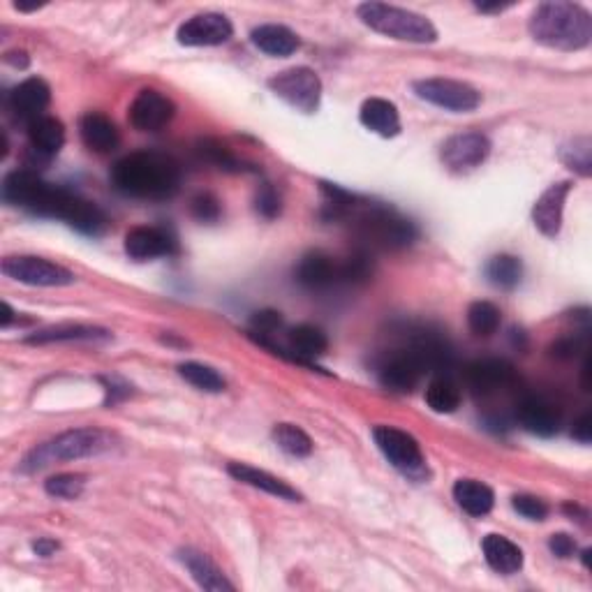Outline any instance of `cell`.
I'll list each match as a JSON object with an SVG mask.
<instances>
[{"instance_id": "6da1fadb", "label": "cell", "mask_w": 592, "mask_h": 592, "mask_svg": "<svg viewBox=\"0 0 592 592\" xmlns=\"http://www.w3.org/2000/svg\"><path fill=\"white\" fill-rule=\"evenodd\" d=\"M111 183L128 197L167 199L179 190L181 169L165 153L139 151L116 162L111 169Z\"/></svg>"}, {"instance_id": "7a4b0ae2", "label": "cell", "mask_w": 592, "mask_h": 592, "mask_svg": "<svg viewBox=\"0 0 592 592\" xmlns=\"http://www.w3.org/2000/svg\"><path fill=\"white\" fill-rule=\"evenodd\" d=\"M528 31L549 49L579 51L586 49L592 40V17L586 7L567 0H553L532 12Z\"/></svg>"}, {"instance_id": "3957f363", "label": "cell", "mask_w": 592, "mask_h": 592, "mask_svg": "<svg viewBox=\"0 0 592 592\" xmlns=\"http://www.w3.org/2000/svg\"><path fill=\"white\" fill-rule=\"evenodd\" d=\"M111 447H114V435L102 431V428H74V431H65L51 442H44L33 449L21 468L24 472H35L61 461H77V458L105 454Z\"/></svg>"}, {"instance_id": "277c9868", "label": "cell", "mask_w": 592, "mask_h": 592, "mask_svg": "<svg viewBox=\"0 0 592 592\" xmlns=\"http://www.w3.org/2000/svg\"><path fill=\"white\" fill-rule=\"evenodd\" d=\"M35 216L44 218H58L65 220L70 227L77 229L81 234L88 236H100L107 232L109 222L107 216L102 213L98 204L88 202V199L79 197L77 192H70L61 188V185H44L40 199L33 206Z\"/></svg>"}, {"instance_id": "5b68a950", "label": "cell", "mask_w": 592, "mask_h": 592, "mask_svg": "<svg viewBox=\"0 0 592 592\" xmlns=\"http://www.w3.org/2000/svg\"><path fill=\"white\" fill-rule=\"evenodd\" d=\"M359 19L370 28V31L387 35L391 40L414 42V44H431L438 40L433 21L421 17L412 10L387 5V3H364L357 7Z\"/></svg>"}, {"instance_id": "8992f818", "label": "cell", "mask_w": 592, "mask_h": 592, "mask_svg": "<svg viewBox=\"0 0 592 592\" xmlns=\"http://www.w3.org/2000/svg\"><path fill=\"white\" fill-rule=\"evenodd\" d=\"M359 236L368 241L373 248L398 250L410 246L417 239V227L410 220H405L391 209L373 206L357 218Z\"/></svg>"}, {"instance_id": "52a82bcc", "label": "cell", "mask_w": 592, "mask_h": 592, "mask_svg": "<svg viewBox=\"0 0 592 592\" xmlns=\"http://www.w3.org/2000/svg\"><path fill=\"white\" fill-rule=\"evenodd\" d=\"M373 440L377 447H380L384 458H387L401 475L414 481L428 477L424 454H421L419 442L414 440L410 433L394 426H377L373 431Z\"/></svg>"}, {"instance_id": "ba28073f", "label": "cell", "mask_w": 592, "mask_h": 592, "mask_svg": "<svg viewBox=\"0 0 592 592\" xmlns=\"http://www.w3.org/2000/svg\"><path fill=\"white\" fill-rule=\"evenodd\" d=\"M269 88L280 100H285L287 105L303 111V114H313L320 107L322 81L310 68H290L273 74L269 79Z\"/></svg>"}, {"instance_id": "9c48e42d", "label": "cell", "mask_w": 592, "mask_h": 592, "mask_svg": "<svg viewBox=\"0 0 592 592\" xmlns=\"http://www.w3.org/2000/svg\"><path fill=\"white\" fill-rule=\"evenodd\" d=\"M0 271L7 278L31 287H65L74 283V273L65 269V266L33 255L5 257L3 264H0Z\"/></svg>"}, {"instance_id": "30bf717a", "label": "cell", "mask_w": 592, "mask_h": 592, "mask_svg": "<svg viewBox=\"0 0 592 592\" xmlns=\"http://www.w3.org/2000/svg\"><path fill=\"white\" fill-rule=\"evenodd\" d=\"M414 93L421 100L431 102L435 107L456 111V114H468L481 105V95L477 88L456 79H421L414 81Z\"/></svg>"}, {"instance_id": "8fae6325", "label": "cell", "mask_w": 592, "mask_h": 592, "mask_svg": "<svg viewBox=\"0 0 592 592\" xmlns=\"http://www.w3.org/2000/svg\"><path fill=\"white\" fill-rule=\"evenodd\" d=\"M491 153V142L481 132H463L449 137L442 146V162L449 172L465 174L481 167Z\"/></svg>"}, {"instance_id": "7c38bea8", "label": "cell", "mask_w": 592, "mask_h": 592, "mask_svg": "<svg viewBox=\"0 0 592 592\" xmlns=\"http://www.w3.org/2000/svg\"><path fill=\"white\" fill-rule=\"evenodd\" d=\"M424 373V364H421L417 354H414L410 347L391 352L389 357L382 361L380 368H377V377H380L382 387L396 391V394H410V391L417 389Z\"/></svg>"}, {"instance_id": "4fadbf2b", "label": "cell", "mask_w": 592, "mask_h": 592, "mask_svg": "<svg viewBox=\"0 0 592 592\" xmlns=\"http://www.w3.org/2000/svg\"><path fill=\"white\" fill-rule=\"evenodd\" d=\"M232 33V21L225 14L204 12L181 24L176 40L183 47H218V44H225Z\"/></svg>"}, {"instance_id": "5bb4252c", "label": "cell", "mask_w": 592, "mask_h": 592, "mask_svg": "<svg viewBox=\"0 0 592 592\" xmlns=\"http://www.w3.org/2000/svg\"><path fill=\"white\" fill-rule=\"evenodd\" d=\"M176 114L174 102L153 88H146L132 100L130 105V123L142 132H158L172 121Z\"/></svg>"}, {"instance_id": "9a60e30c", "label": "cell", "mask_w": 592, "mask_h": 592, "mask_svg": "<svg viewBox=\"0 0 592 592\" xmlns=\"http://www.w3.org/2000/svg\"><path fill=\"white\" fill-rule=\"evenodd\" d=\"M514 366L505 359H479L465 368V384L475 396H491L514 382Z\"/></svg>"}, {"instance_id": "2e32d148", "label": "cell", "mask_w": 592, "mask_h": 592, "mask_svg": "<svg viewBox=\"0 0 592 592\" xmlns=\"http://www.w3.org/2000/svg\"><path fill=\"white\" fill-rule=\"evenodd\" d=\"M51 102V91L47 81L40 77H31L14 88L7 98V107L14 114V118L31 125L37 118L44 116V109L49 107Z\"/></svg>"}, {"instance_id": "e0dca14e", "label": "cell", "mask_w": 592, "mask_h": 592, "mask_svg": "<svg viewBox=\"0 0 592 592\" xmlns=\"http://www.w3.org/2000/svg\"><path fill=\"white\" fill-rule=\"evenodd\" d=\"M516 417L525 431L539 438H551L560 431V412L542 396H525L516 407Z\"/></svg>"}, {"instance_id": "ac0fdd59", "label": "cell", "mask_w": 592, "mask_h": 592, "mask_svg": "<svg viewBox=\"0 0 592 592\" xmlns=\"http://www.w3.org/2000/svg\"><path fill=\"white\" fill-rule=\"evenodd\" d=\"M569 190H572V183L560 181L549 185L542 192V197L535 202V209H532V220H535V227L544 236H558L562 227V213H565V202Z\"/></svg>"}, {"instance_id": "d6986e66", "label": "cell", "mask_w": 592, "mask_h": 592, "mask_svg": "<svg viewBox=\"0 0 592 592\" xmlns=\"http://www.w3.org/2000/svg\"><path fill=\"white\" fill-rule=\"evenodd\" d=\"M174 250V239L160 227H135L125 234V253L137 262L172 255Z\"/></svg>"}, {"instance_id": "ffe728a7", "label": "cell", "mask_w": 592, "mask_h": 592, "mask_svg": "<svg viewBox=\"0 0 592 592\" xmlns=\"http://www.w3.org/2000/svg\"><path fill=\"white\" fill-rule=\"evenodd\" d=\"M296 280L308 290H327V287L343 283L340 264L324 253H308L296 266Z\"/></svg>"}, {"instance_id": "44dd1931", "label": "cell", "mask_w": 592, "mask_h": 592, "mask_svg": "<svg viewBox=\"0 0 592 592\" xmlns=\"http://www.w3.org/2000/svg\"><path fill=\"white\" fill-rule=\"evenodd\" d=\"M28 142H31V153L37 160L49 162L65 144L63 123L54 116L37 118L28 125Z\"/></svg>"}, {"instance_id": "7402d4cb", "label": "cell", "mask_w": 592, "mask_h": 592, "mask_svg": "<svg viewBox=\"0 0 592 592\" xmlns=\"http://www.w3.org/2000/svg\"><path fill=\"white\" fill-rule=\"evenodd\" d=\"M79 135L81 142L86 148H91L93 153H111L116 151L118 144H121V135H118V128L111 118L105 114H98V111H91L79 121Z\"/></svg>"}, {"instance_id": "603a6c76", "label": "cell", "mask_w": 592, "mask_h": 592, "mask_svg": "<svg viewBox=\"0 0 592 592\" xmlns=\"http://www.w3.org/2000/svg\"><path fill=\"white\" fill-rule=\"evenodd\" d=\"M227 472L236 481H241V484L259 488V491H264L269 495H276V498H280V500L301 502V493L296 491V488H292L290 484H287V481L273 477L271 472L253 468V465H248V463H229Z\"/></svg>"}, {"instance_id": "cb8c5ba5", "label": "cell", "mask_w": 592, "mask_h": 592, "mask_svg": "<svg viewBox=\"0 0 592 592\" xmlns=\"http://www.w3.org/2000/svg\"><path fill=\"white\" fill-rule=\"evenodd\" d=\"M44 183L47 181H42L33 169H17V172H10L5 176L0 192H3V199L7 204L31 211L37 197H40Z\"/></svg>"}, {"instance_id": "d4e9b609", "label": "cell", "mask_w": 592, "mask_h": 592, "mask_svg": "<svg viewBox=\"0 0 592 592\" xmlns=\"http://www.w3.org/2000/svg\"><path fill=\"white\" fill-rule=\"evenodd\" d=\"M179 560L183 567L192 574V579L197 581L199 588L211 590V592H222V590H234L232 583L225 579V574L220 572L216 562H213L209 555L195 549H183L179 551Z\"/></svg>"}, {"instance_id": "484cf974", "label": "cell", "mask_w": 592, "mask_h": 592, "mask_svg": "<svg viewBox=\"0 0 592 592\" xmlns=\"http://www.w3.org/2000/svg\"><path fill=\"white\" fill-rule=\"evenodd\" d=\"M481 551L488 567L498 574H516L523 567V551L512 542V539L502 535H486L481 542Z\"/></svg>"}, {"instance_id": "4316f807", "label": "cell", "mask_w": 592, "mask_h": 592, "mask_svg": "<svg viewBox=\"0 0 592 592\" xmlns=\"http://www.w3.org/2000/svg\"><path fill=\"white\" fill-rule=\"evenodd\" d=\"M361 123L380 137H396L401 132V116L394 102L384 98H370L361 105Z\"/></svg>"}, {"instance_id": "83f0119b", "label": "cell", "mask_w": 592, "mask_h": 592, "mask_svg": "<svg viewBox=\"0 0 592 592\" xmlns=\"http://www.w3.org/2000/svg\"><path fill=\"white\" fill-rule=\"evenodd\" d=\"M290 345H292V357H294V364H301V366H308V368H315L310 364V359L320 357V354L327 352L329 347V340H327V333L322 329L313 327V324H301V327L292 329L290 333Z\"/></svg>"}, {"instance_id": "f1b7e54d", "label": "cell", "mask_w": 592, "mask_h": 592, "mask_svg": "<svg viewBox=\"0 0 592 592\" xmlns=\"http://www.w3.org/2000/svg\"><path fill=\"white\" fill-rule=\"evenodd\" d=\"M454 500L470 516H486L495 505V493L491 486L477 479H458L454 484Z\"/></svg>"}, {"instance_id": "f546056e", "label": "cell", "mask_w": 592, "mask_h": 592, "mask_svg": "<svg viewBox=\"0 0 592 592\" xmlns=\"http://www.w3.org/2000/svg\"><path fill=\"white\" fill-rule=\"evenodd\" d=\"M250 40H253L259 51H264V54L269 56H290L301 44L294 31L278 24H266L255 28V31L250 33Z\"/></svg>"}, {"instance_id": "4dcf8cb0", "label": "cell", "mask_w": 592, "mask_h": 592, "mask_svg": "<svg viewBox=\"0 0 592 592\" xmlns=\"http://www.w3.org/2000/svg\"><path fill=\"white\" fill-rule=\"evenodd\" d=\"M111 333L100 327H84V324H61L37 331L35 336H28L26 343L44 345V343H72V340H109Z\"/></svg>"}, {"instance_id": "1f68e13d", "label": "cell", "mask_w": 592, "mask_h": 592, "mask_svg": "<svg viewBox=\"0 0 592 592\" xmlns=\"http://www.w3.org/2000/svg\"><path fill=\"white\" fill-rule=\"evenodd\" d=\"M426 403L433 412L451 414L456 412L458 405H461V389H458V384L451 380L449 375H440L428 384Z\"/></svg>"}, {"instance_id": "d6a6232c", "label": "cell", "mask_w": 592, "mask_h": 592, "mask_svg": "<svg viewBox=\"0 0 592 592\" xmlns=\"http://www.w3.org/2000/svg\"><path fill=\"white\" fill-rule=\"evenodd\" d=\"M523 276V264L521 259L514 255H495L491 262L486 264V278L491 280L500 290H512L521 283Z\"/></svg>"}, {"instance_id": "836d02e7", "label": "cell", "mask_w": 592, "mask_h": 592, "mask_svg": "<svg viewBox=\"0 0 592 592\" xmlns=\"http://www.w3.org/2000/svg\"><path fill=\"white\" fill-rule=\"evenodd\" d=\"M179 375L185 382H190L192 387L209 391V394H220V391H225L227 387L218 370H213L211 366L197 364V361H185V364H181Z\"/></svg>"}, {"instance_id": "e575fe53", "label": "cell", "mask_w": 592, "mask_h": 592, "mask_svg": "<svg viewBox=\"0 0 592 592\" xmlns=\"http://www.w3.org/2000/svg\"><path fill=\"white\" fill-rule=\"evenodd\" d=\"M502 313L491 301H475L468 308V327L477 336H493L500 329Z\"/></svg>"}, {"instance_id": "d590c367", "label": "cell", "mask_w": 592, "mask_h": 592, "mask_svg": "<svg viewBox=\"0 0 592 592\" xmlns=\"http://www.w3.org/2000/svg\"><path fill=\"white\" fill-rule=\"evenodd\" d=\"M273 440H276V444L285 454L296 458L310 456V451H313V440L308 438L306 431H301V428L294 424H278L273 428Z\"/></svg>"}, {"instance_id": "8d00e7d4", "label": "cell", "mask_w": 592, "mask_h": 592, "mask_svg": "<svg viewBox=\"0 0 592 592\" xmlns=\"http://www.w3.org/2000/svg\"><path fill=\"white\" fill-rule=\"evenodd\" d=\"M560 158L569 169H574L576 174L590 176V172H592V144H590V139L588 137H576L574 142L562 146Z\"/></svg>"}, {"instance_id": "74e56055", "label": "cell", "mask_w": 592, "mask_h": 592, "mask_svg": "<svg viewBox=\"0 0 592 592\" xmlns=\"http://www.w3.org/2000/svg\"><path fill=\"white\" fill-rule=\"evenodd\" d=\"M373 276V259H370L368 250H357V253L350 255L340 264V278L343 283H366V280Z\"/></svg>"}, {"instance_id": "f35d334b", "label": "cell", "mask_w": 592, "mask_h": 592, "mask_svg": "<svg viewBox=\"0 0 592 592\" xmlns=\"http://www.w3.org/2000/svg\"><path fill=\"white\" fill-rule=\"evenodd\" d=\"M86 477L84 475H56L44 481V491L61 500H77L84 493Z\"/></svg>"}, {"instance_id": "ab89813d", "label": "cell", "mask_w": 592, "mask_h": 592, "mask_svg": "<svg viewBox=\"0 0 592 592\" xmlns=\"http://www.w3.org/2000/svg\"><path fill=\"white\" fill-rule=\"evenodd\" d=\"M199 153H202L204 160L213 162V165L220 167V169H229V172L239 169V160H236L234 155L227 151V146L211 142V139H206V142L199 144Z\"/></svg>"}, {"instance_id": "60d3db41", "label": "cell", "mask_w": 592, "mask_h": 592, "mask_svg": "<svg viewBox=\"0 0 592 592\" xmlns=\"http://www.w3.org/2000/svg\"><path fill=\"white\" fill-rule=\"evenodd\" d=\"M512 507L523 518H528V521H544V518L549 516V507H546V502L535 498V495H514Z\"/></svg>"}, {"instance_id": "b9f144b4", "label": "cell", "mask_w": 592, "mask_h": 592, "mask_svg": "<svg viewBox=\"0 0 592 592\" xmlns=\"http://www.w3.org/2000/svg\"><path fill=\"white\" fill-rule=\"evenodd\" d=\"M190 211L192 216H195L199 222H216L220 218V202L209 192H202V195H197L192 199L190 204Z\"/></svg>"}, {"instance_id": "7bdbcfd3", "label": "cell", "mask_w": 592, "mask_h": 592, "mask_svg": "<svg viewBox=\"0 0 592 592\" xmlns=\"http://www.w3.org/2000/svg\"><path fill=\"white\" fill-rule=\"evenodd\" d=\"M255 206H257L259 216H264V218H269V220L276 218L278 213H280V197H278V192L273 190L269 183H264L262 188L257 190Z\"/></svg>"}, {"instance_id": "ee69618b", "label": "cell", "mask_w": 592, "mask_h": 592, "mask_svg": "<svg viewBox=\"0 0 592 592\" xmlns=\"http://www.w3.org/2000/svg\"><path fill=\"white\" fill-rule=\"evenodd\" d=\"M581 350H583V340L579 336L560 338L558 343L551 347L553 357H558V359H574Z\"/></svg>"}, {"instance_id": "f6af8a7d", "label": "cell", "mask_w": 592, "mask_h": 592, "mask_svg": "<svg viewBox=\"0 0 592 592\" xmlns=\"http://www.w3.org/2000/svg\"><path fill=\"white\" fill-rule=\"evenodd\" d=\"M253 327L262 333H271L283 327V317L276 310H259L253 315Z\"/></svg>"}, {"instance_id": "bcb514c9", "label": "cell", "mask_w": 592, "mask_h": 592, "mask_svg": "<svg viewBox=\"0 0 592 592\" xmlns=\"http://www.w3.org/2000/svg\"><path fill=\"white\" fill-rule=\"evenodd\" d=\"M549 549L553 551V555H558V558L567 560L576 553V542L569 535H565V532H558V535H553L549 539Z\"/></svg>"}, {"instance_id": "7dc6e473", "label": "cell", "mask_w": 592, "mask_h": 592, "mask_svg": "<svg viewBox=\"0 0 592 592\" xmlns=\"http://www.w3.org/2000/svg\"><path fill=\"white\" fill-rule=\"evenodd\" d=\"M572 435H574V440H579L583 444H588L592 440V414L590 412H583L581 417L574 421Z\"/></svg>"}, {"instance_id": "c3c4849f", "label": "cell", "mask_w": 592, "mask_h": 592, "mask_svg": "<svg viewBox=\"0 0 592 592\" xmlns=\"http://www.w3.org/2000/svg\"><path fill=\"white\" fill-rule=\"evenodd\" d=\"M33 551L37 555H42V558H49V555H54L58 551V542H54V539H37V542H33Z\"/></svg>"}, {"instance_id": "681fc988", "label": "cell", "mask_w": 592, "mask_h": 592, "mask_svg": "<svg viewBox=\"0 0 592 592\" xmlns=\"http://www.w3.org/2000/svg\"><path fill=\"white\" fill-rule=\"evenodd\" d=\"M5 63H10V65H14V68H28V56H26V51H10V54L5 56Z\"/></svg>"}, {"instance_id": "f907efd6", "label": "cell", "mask_w": 592, "mask_h": 592, "mask_svg": "<svg viewBox=\"0 0 592 592\" xmlns=\"http://www.w3.org/2000/svg\"><path fill=\"white\" fill-rule=\"evenodd\" d=\"M507 7H512V3H495V5L477 3V10H481V12H502V10H507Z\"/></svg>"}, {"instance_id": "816d5d0a", "label": "cell", "mask_w": 592, "mask_h": 592, "mask_svg": "<svg viewBox=\"0 0 592 592\" xmlns=\"http://www.w3.org/2000/svg\"><path fill=\"white\" fill-rule=\"evenodd\" d=\"M14 320V310L10 308V303H3V320H0V327L7 329Z\"/></svg>"}, {"instance_id": "f5cc1de1", "label": "cell", "mask_w": 592, "mask_h": 592, "mask_svg": "<svg viewBox=\"0 0 592 592\" xmlns=\"http://www.w3.org/2000/svg\"><path fill=\"white\" fill-rule=\"evenodd\" d=\"M14 7L21 12H33V10H40V7H44V3H14Z\"/></svg>"}, {"instance_id": "db71d44e", "label": "cell", "mask_w": 592, "mask_h": 592, "mask_svg": "<svg viewBox=\"0 0 592 592\" xmlns=\"http://www.w3.org/2000/svg\"><path fill=\"white\" fill-rule=\"evenodd\" d=\"M583 565H590V551H583Z\"/></svg>"}]
</instances>
